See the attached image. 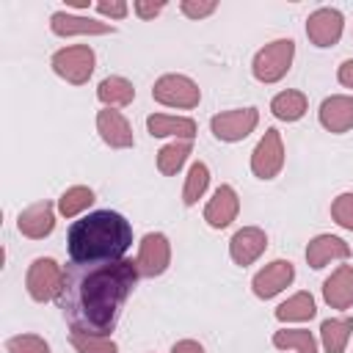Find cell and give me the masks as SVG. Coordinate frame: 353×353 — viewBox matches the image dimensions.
<instances>
[{"mask_svg":"<svg viewBox=\"0 0 353 353\" xmlns=\"http://www.w3.org/2000/svg\"><path fill=\"white\" fill-rule=\"evenodd\" d=\"M240 212V196L232 185H218L212 199L204 204V221L210 229H226Z\"/></svg>","mask_w":353,"mask_h":353,"instance_id":"obj_16","label":"cell"},{"mask_svg":"<svg viewBox=\"0 0 353 353\" xmlns=\"http://www.w3.org/2000/svg\"><path fill=\"white\" fill-rule=\"evenodd\" d=\"M353 336V317H331L320 325V347L325 353H345Z\"/></svg>","mask_w":353,"mask_h":353,"instance_id":"obj_22","label":"cell"},{"mask_svg":"<svg viewBox=\"0 0 353 353\" xmlns=\"http://www.w3.org/2000/svg\"><path fill=\"white\" fill-rule=\"evenodd\" d=\"M146 130L152 138H174V141H193L196 138V121L190 116H168V113H152L146 116Z\"/></svg>","mask_w":353,"mask_h":353,"instance_id":"obj_19","label":"cell"},{"mask_svg":"<svg viewBox=\"0 0 353 353\" xmlns=\"http://www.w3.org/2000/svg\"><path fill=\"white\" fill-rule=\"evenodd\" d=\"M342 30H345V17H342L339 8L323 6V8H314L306 17V39L320 50H328V47L339 44Z\"/></svg>","mask_w":353,"mask_h":353,"instance_id":"obj_10","label":"cell"},{"mask_svg":"<svg viewBox=\"0 0 353 353\" xmlns=\"http://www.w3.org/2000/svg\"><path fill=\"white\" fill-rule=\"evenodd\" d=\"M50 30L61 39H72V36H108L116 33V25L94 19V17H80V14H69V11H55L50 17Z\"/></svg>","mask_w":353,"mask_h":353,"instance_id":"obj_12","label":"cell"},{"mask_svg":"<svg viewBox=\"0 0 353 353\" xmlns=\"http://www.w3.org/2000/svg\"><path fill=\"white\" fill-rule=\"evenodd\" d=\"M309 110V99L303 91H295V88H287V91H279L273 99H270V113L279 119V121H298L303 119Z\"/></svg>","mask_w":353,"mask_h":353,"instance_id":"obj_23","label":"cell"},{"mask_svg":"<svg viewBox=\"0 0 353 353\" xmlns=\"http://www.w3.org/2000/svg\"><path fill=\"white\" fill-rule=\"evenodd\" d=\"M69 345L74 347V353H119V345L110 336H99V334L72 331L69 334Z\"/></svg>","mask_w":353,"mask_h":353,"instance_id":"obj_29","label":"cell"},{"mask_svg":"<svg viewBox=\"0 0 353 353\" xmlns=\"http://www.w3.org/2000/svg\"><path fill=\"white\" fill-rule=\"evenodd\" d=\"M61 287H63V265H58L52 256H36L28 265L25 290H28L30 301H36V303L58 301Z\"/></svg>","mask_w":353,"mask_h":353,"instance_id":"obj_6","label":"cell"},{"mask_svg":"<svg viewBox=\"0 0 353 353\" xmlns=\"http://www.w3.org/2000/svg\"><path fill=\"white\" fill-rule=\"evenodd\" d=\"M336 80H339L345 88L353 91V58H347V61L339 63V69H336Z\"/></svg>","mask_w":353,"mask_h":353,"instance_id":"obj_35","label":"cell"},{"mask_svg":"<svg viewBox=\"0 0 353 353\" xmlns=\"http://www.w3.org/2000/svg\"><path fill=\"white\" fill-rule=\"evenodd\" d=\"M256 124H259L256 108H234V110L215 113L210 119V132L223 143H237V141L248 138L256 130Z\"/></svg>","mask_w":353,"mask_h":353,"instance_id":"obj_8","label":"cell"},{"mask_svg":"<svg viewBox=\"0 0 353 353\" xmlns=\"http://www.w3.org/2000/svg\"><path fill=\"white\" fill-rule=\"evenodd\" d=\"M97 99L105 105V108H127L132 99H135V85L121 77V74H108L99 85H97Z\"/></svg>","mask_w":353,"mask_h":353,"instance_id":"obj_21","label":"cell"},{"mask_svg":"<svg viewBox=\"0 0 353 353\" xmlns=\"http://www.w3.org/2000/svg\"><path fill=\"white\" fill-rule=\"evenodd\" d=\"M317 121L325 132H334V135H342V132L353 130V97L350 94L325 97L320 102Z\"/></svg>","mask_w":353,"mask_h":353,"instance_id":"obj_17","label":"cell"},{"mask_svg":"<svg viewBox=\"0 0 353 353\" xmlns=\"http://www.w3.org/2000/svg\"><path fill=\"white\" fill-rule=\"evenodd\" d=\"M193 152V141H171L157 152V171L163 176H174L190 157Z\"/></svg>","mask_w":353,"mask_h":353,"instance_id":"obj_26","label":"cell"},{"mask_svg":"<svg viewBox=\"0 0 353 353\" xmlns=\"http://www.w3.org/2000/svg\"><path fill=\"white\" fill-rule=\"evenodd\" d=\"M55 207H58V204H52V201H47V199L28 204V207L17 215V229H19V234L28 237V240H44V237H50L52 229H55Z\"/></svg>","mask_w":353,"mask_h":353,"instance_id":"obj_13","label":"cell"},{"mask_svg":"<svg viewBox=\"0 0 353 353\" xmlns=\"http://www.w3.org/2000/svg\"><path fill=\"white\" fill-rule=\"evenodd\" d=\"M295 281V265L290 259H273L268 262L262 270L254 273L251 279V290L259 301H270L279 292H284L290 284Z\"/></svg>","mask_w":353,"mask_h":353,"instance_id":"obj_11","label":"cell"},{"mask_svg":"<svg viewBox=\"0 0 353 353\" xmlns=\"http://www.w3.org/2000/svg\"><path fill=\"white\" fill-rule=\"evenodd\" d=\"M165 8V0H135L132 3V11L138 14V19H154L160 11Z\"/></svg>","mask_w":353,"mask_h":353,"instance_id":"obj_34","label":"cell"},{"mask_svg":"<svg viewBox=\"0 0 353 353\" xmlns=\"http://www.w3.org/2000/svg\"><path fill=\"white\" fill-rule=\"evenodd\" d=\"M69 8H91V0H66Z\"/></svg>","mask_w":353,"mask_h":353,"instance_id":"obj_37","label":"cell"},{"mask_svg":"<svg viewBox=\"0 0 353 353\" xmlns=\"http://www.w3.org/2000/svg\"><path fill=\"white\" fill-rule=\"evenodd\" d=\"M94 204V190L88 185H72L58 196V212L63 218H77Z\"/></svg>","mask_w":353,"mask_h":353,"instance_id":"obj_27","label":"cell"},{"mask_svg":"<svg viewBox=\"0 0 353 353\" xmlns=\"http://www.w3.org/2000/svg\"><path fill=\"white\" fill-rule=\"evenodd\" d=\"M97 132H99L102 143L110 149H132L135 146L132 127H130L127 116L116 108H102L97 113Z\"/></svg>","mask_w":353,"mask_h":353,"instance_id":"obj_14","label":"cell"},{"mask_svg":"<svg viewBox=\"0 0 353 353\" xmlns=\"http://www.w3.org/2000/svg\"><path fill=\"white\" fill-rule=\"evenodd\" d=\"M292 61H295V41L292 39H273L262 50H256V55L251 61V74L259 83L273 85V83L287 77Z\"/></svg>","mask_w":353,"mask_h":353,"instance_id":"obj_3","label":"cell"},{"mask_svg":"<svg viewBox=\"0 0 353 353\" xmlns=\"http://www.w3.org/2000/svg\"><path fill=\"white\" fill-rule=\"evenodd\" d=\"M152 99L157 105H165V108L193 110L201 102V88H199V83L193 77L179 74V72H168V74H163V77L154 80Z\"/></svg>","mask_w":353,"mask_h":353,"instance_id":"obj_5","label":"cell"},{"mask_svg":"<svg viewBox=\"0 0 353 353\" xmlns=\"http://www.w3.org/2000/svg\"><path fill=\"white\" fill-rule=\"evenodd\" d=\"M265 248H268V234H265V229H259V226H243V229H237V232L232 234V240H229V256H232V262L240 265V268L254 265V262L265 254Z\"/></svg>","mask_w":353,"mask_h":353,"instance_id":"obj_15","label":"cell"},{"mask_svg":"<svg viewBox=\"0 0 353 353\" xmlns=\"http://www.w3.org/2000/svg\"><path fill=\"white\" fill-rule=\"evenodd\" d=\"M210 188V168L207 163L196 160L190 168H188V176H185V185H182V204L185 207H193Z\"/></svg>","mask_w":353,"mask_h":353,"instance_id":"obj_28","label":"cell"},{"mask_svg":"<svg viewBox=\"0 0 353 353\" xmlns=\"http://www.w3.org/2000/svg\"><path fill=\"white\" fill-rule=\"evenodd\" d=\"M273 347L290 350V353H317L320 342L309 328H279L273 331Z\"/></svg>","mask_w":353,"mask_h":353,"instance_id":"obj_25","label":"cell"},{"mask_svg":"<svg viewBox=\"0 0 353 353\" xmlns=\"http://www.w3.org/2000/svg\"><path fill=\"white\" fill-rule=\"evenodd\" d=\"M138 279V262L127 256L97 265L69 262L63 268V287L55 303L72 331L110 336Z\"/></svg>","mask_w":353,"mask_h":353,"instance_id":"obj_1","label":"cell"},{"mask_svg":"<svg viewBox=\"0 0 353 353\" xmlns=\"http://www.w3.org/2000/svg\"><path fill=\"white\" fill-rule=\"evenodd\" d=\"M331 218L336 226L353 232V190H345L331 201Z\"/></svg>","mask_w":353,"mask_h":353,"instance_id":"obj_31","label":"cell"},{"mask_svg":"<svg viewBox=\"0 0 353 353\" xmlns=\"http://www.w3.org/2000/svg\"><path fill=\"white\" fill-rule=\"evenodd\" d=\"M138 273L141 279H157L171 265V240L163 232H146L138 243Z\"/></svg>","mask_w":353,"mask_h":353,"instance_id":"obj_9","label":"cell"},{"mask_svg":"<svg viewBox=\"0 0 353 353\" xmlns=\"http://www.w3.org/2000/svg\"><path fill=\"white\" fill-rule=\"evenodd\" d=\"M132 245V223L116 210H94L72 221L66 232L69 259L77 265L119 262Z\"/></svg>","mask_w":353,"mask_h":353,"instance_id":"obj_2","label":"cell"},{"mask_svg":"<svg viewBox=\"0 0 353 353\" xmlns=\"http://www.w3.org/2000/svg\"><path fill=\"white\" fill-rule=\"evenodd\" d=\"M94 8H97V14L105 17V19H124V17L130 14L127 0H99V3H94Z\"/></svg>","mask_w":353,"mask_h":353,"instance_id":"obj_33","label":"cell"},{"mask_svg":"<svg viewBox=\"0 0 353 353\" xmlns=\"http://www.w3.org/2000/svg\"><path fill=\"white\" fill-rule=\"evenodd\" d=\"M284 160H287V154H284L281 132L276 127H268L251 152V174L256 179H276L284 168Z\"/></svg>","mask_w":353,"mask_h":353,"instance_id":"obj_7","label":"cell"},{"mask_svg":"<svg viewBox=\"0 0 353 353\" xmlns=\"http://www.w3.org/2000/svg\"><path fill=\"white\" fill-rule=\"evenodd\" d=\"M50 66L69 85H85L97 69V52L88 44H69L52 52Z\"/></svg>","mask_w":353,"mask_h":353,"instance_id":"obj_4","label":"cell"},{"mask_svg":"<svg viewBox=\"0 0 353 353\" xmlns=\"http://www.w3.org/2000/svg\"><path fill=\"white\" fill-rule=\"evenodd\" d=\"M171 353H204V347L196 339H179L171 345Z\"/></svg>","mask_w":353,"mask_h":353,"instance_id":"obj_36","label":"cell"},{"mask_svg":"<svg viewBox=\"0 0 353 353\" xmlns=\"http://www.w3.org/2000/svg\"><path fill=\"white\" fill-rule=\"evenodd\" d=\"M179 11L188 19H207L210 14L218 11V3L215 0H182L179 3Z\"/></svg>","mask_w":353,"mask_h":353,"instance_id":"obj_32","label":"cell"},{"mask_svg":"<svg viewBox=\"0 0 353 353\" xmlns=\"http://www.w3.org/2000/svg\"><path fill=\"white\" fill-rule=\"evenodd\" d=\"M323 301L331 309H350L353 306V265H339L323 281Z\"/></svg>","mask_w":353,"mask_h":353,"instance_id":"obj_20","label":"cell"},{"mask_svg":"<svg viewBox=\"0 0 353 353\" xmlns=\"http://www.w3.org/2000/svg\"><path fill=\"white\" fill-rule=\"evenodd\" d=\"M350 256V245L336 234H314L306 243V265L312 270H323L331 262H345Z\"/></svg>","mask_w":353,"mask_h":353,"instance_id":"obj_18","label":"cell"},{"mask_svg":"<svg viewBox=\"0 0 353 353\" xmlns=\"http://www.w3.org/2000/svg\"><path fill=\"white\" fill-rule=\"evenodd\" d=\"M273 314H276L279 323H306V320H312L317 314V303H314L312 292L301 290V292L290 295L284 303H279Z\"/></svg>","mask_w":353,"mask_h":353,"instance_id":"obj_24","label":"cell"},{"mask_svg":"<svg viewBox=\"0 0 353 353\" xmlns=\"http://www.w3.org/2000/svg\"><path fill=\"white\" fill-rule=\"evenodd\" d=\"M6 353H52L47 339L39 334H14L6 339Z\"/></svg>","mask_w":353,"mask_h":353,"instance_id":"obj_30","label":"cell"}]
</instances>
